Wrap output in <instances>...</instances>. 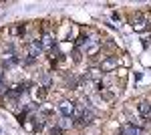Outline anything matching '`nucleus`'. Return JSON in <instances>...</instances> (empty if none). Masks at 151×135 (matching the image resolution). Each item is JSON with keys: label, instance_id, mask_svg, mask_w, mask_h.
Wrapping results in <instances>:
<instances>
[{"label": "nucleus", "instance_id": "obj_1", "mask_svg": "<svg viewBox=\"0 0 151 135\" xmlns=\"http://www.w3.org/2000/svg\"><path fill=\"white\" fill-rule=\"evenodd\" d=\"M58 113L67 119H73L75 113H77V103L75 101H60L58 103Z\"/></svg>", "mask_w": 151, "mask_h": 135}, {"label": "nucleus", "instance_id": "obj_2", "mask_svg": "<svg viewBox=\"0 0 151 135\" xmlns=\"http://www.w3.org/2000/svg\"><path fill=\"white\" fill-rule=\"evenodd\" d=\"M42 40H38V38H35V40H30L28 43V46H26V51H28V55L26 56H32V58H36V56L42 53Z\"/></svg>", "mask_w": 151, "mask_h": 135}, {"label": "nucleus", "instance_id": "obj_3", "mask_svg": "<svg viewBox=\"0 0 151 135\" xmlns=\"http://www.w3.org/2000/svg\"><path fill=\"white\" fill-rule=\"evenodd\" d=\"M117 67H119V58L117 56H107V58H103V63H101V71L103 73H111Z\"/></svg>", "mask_w": 151, "mask_h": 135}, {"label": "nucleus", "instance_id": "obj_4", "mask_svg": "<svg viewBox=\"0 0 151 135\" xmlns=\"http://www.w3.org/2000/svg\"><path fill=\"white\" fill-rule=\"evenodd\" d=\"M119 135H141V129L131 123H125L119 127Z\"/></svg>", "mask_w": 151, "mask_h": 135}, {"label": "nucleus", "instance_id": "obj_5", "mask_svg": "<svg viewBox=\"0 0 151 135\" xmlns=\"http://www.w3.org/2000/svg\"><path fill=\"white\" fill-rule=\"evenodd\" d=\"M133 28H135L137 32H143V30H147V28H149V20H147L145 16H141V14H139V16L133 20Z\"/></svg>", "mask_w": 151, "mask_h": 135}, {"label": "nucleus", "instance_id": "obj_6", "mask_svg": "<svg viewBox=\"0 0 151 135\" xmlns=\"http://www.w3.org/2000/svg\"><path fill=\"white\" fill-rule=\"evenodd\" d=\"M137 111H139L141 117L151 119V103H149V101H139V105H137Z\"/></svg>", "mask_w": 151, "mask_h": 135}, {"label": "nucleus", "instance_id": "obj_7", "mask_svg": "<svg viewBox=\"0 0 151 135\" xmlns=\"http://www.w3.org/2000/svg\"><path fill=\"white\" fill-rule=\"evenodd\" d=\"M2 65H4V67H14V65H18V58L12 55V53H8V55H4V61H2Z\"/></svg>", "mask_w": 151, "mask_h": 135}, {"label": "nucleus", "instance_id": "obj_8", "mask_svg": "<svg viewBox=\"0 0 151 135\" xmlns=\"http://www.w3.org/2000/svg\"><path fill=\"white\" fill-rule=\"evenodd\" d=\"M67 85H69L70 89H79L81 87V79L77 75H70V77H67Z\"/></svg>", "mask_w": 151, "mask_h": 135}, {"label": "nucleus", "instance_id": "obj_9", "mask_svg": "<svg viewBox=\"0 0 151 135\" xmlns=\"http://www.w3.org/2000/svg\"><path fill=\"white\" fill-rule=\"evenodd\" d=\"M42 46H45V48H50V51H55V40H52L50 34H45V36H42Z\"/></svg>", "mask_w": 151, "mask_h": 135}, {"label": "nucleus", "instance_id": "obj_10", "mask_svg": "<svg viewBox=\"0 0 151 135\" xmlns=\"http://www.w3.org/2000/svg\"><path fill=\"white\" fill-rule=\"evenodd\" d=\"M63 133H65V129H63L60 125H57V127L50 129V135H63Z\"/></svg>", "mask_w": 151, "mask_h": 135}, {"label": "nucleus", "instance_id": "obj_11", "mask_svg": "<svg viewBox=\"0 0 151 135\" xmlns=\"http://www.w3.org/2000/svg\"><path fill=\"white\" fill-rule=\"evenodd\" d=\"M73 58H75V63H79V61L83 58V56H81V51H79V48H77L75 53H73Z\"/></svg>", "mask_w": 151, "mask_h": 135}, {"label": "nucleus", "instance_id": "obj_12", "mask_svg": "<svg viewBox=\"0 0 151 135\" xmlns=\"http://www.w3.org/2000/svg\"><path fill=\"white\" fill-rule=\"evenodd\" d=\"M4 93H8V87L4 85V81H0V95H4Z\"/></svg>", "mask_w": 151, "mask_h": 135}, {"label": "nucleus", "instance_id": "obj_13", "mask_svg": "<svg viewBox=\"0 0 151 135\" xmlns=\"http://www.w3.org/2000/svg\"><path fill=\"white\" fill-rule=\"evenodd\" d=\"M12 32H14V34H24V26H16V28H12Z\"/></svg>", "mask_w": 151, "mask_h": 135}, {"label": "nucleus", "instance_id": "obj_14", "mask_svg": "<svg viewBox=\"0 0 151 135\" xmlns=\"http://www.w3.org/2000/svg\"><path fill=\"white\" fill-rule=\"evenodd\" d=\"M0 81H2V71H0Z\"/></svg>", "mask_w": 151, "mask_h": 135}]
</instances>
